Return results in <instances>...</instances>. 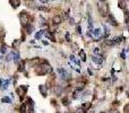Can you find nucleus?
<instances>
[{"instance_id": "obj_1", "label": "nucleus", "mask_w": 129, "mask_h": 113, "mask_svg": "<svg viewBox=\"0 0 129 113\" xmlns=\"http://www.w3.org/2000/svg\"><path fill=\"white\" fill-rule=\"evenodd\" d=\"M52 71L51 66H49L46 61H43V63L39 64L36 68H35V74L36 75H46L49 72Z\"/></svg>"}, {"instance_id": "obj_2", "label": "nucleus", "mask_w": 129, "mask_h": 113, "mask_svg": "<svg viewBox=\"0 0 129 113\" xmlns=\"http://www.w3.org/2000/svg\"><path fill=\"white\" fill-rule=\"evenodd\" d=\"M97 8H99V11L102 16H106L108 11H109V6H108V2H103V1H99L97 2Z\"/></svg>"}, {"instance_id": "obj_3", "label": "nucleus", "mask_w": 129, "mask_h": 113, "mask_svg": "<svg viewBox=\"0 0 129 113\" xmlns=\"http://www.w3.org/2000/svg\"><path fill=\"white\" fill-rule=\"evenodd\" d=\"M19 20H20V23H22V25L26 26V25H28V24H31V23H30L31 16L26 13V11H22V13L19 14Z\"/></svg>"}, {"instance_id": "obj_4", "label": "nucleus", "mask_w": 129, "mask_h": 113, "mask_svg": "<svg viewBox=\"0 0 129 113\" xmlns=\"http://www.w3.org/2000/svg\"><path fill=\"white\" fill-rule=\"evenodd\" d=\"M58 74L64 80H67V79L69 78V74H68V71H67L66 69H64V68H58Z\"/></svg>"}, {"instance_id": "obj_5", "label": "nucleus", "mask_w": 129, "mask_h": 113, "mask_svg": "<svg viewBox=\"0 0 129 113\" xmlns=\"http://www.w3.org/2000/svg\"><path fill=\"white\" fill-rule=\"evenodd\" d=\"M10 60H15L16 62L19 60V54L17 52H10L8 56H7V61H10Z\"/></svg>"}, {"instance_id": "obj_6", "label": "nucleus", "mask_w": 129, "mask_h": 113, "mask_svg": "<svg viewBox=\"0 0 129 113\" xmlns=\"http://www.w3.org/2000/svg\"><path fill=\"white\" fill-rule=\"evenodd\" d=\"M92 59H93V61L95 63H97V64H101V63L103 62V58H102V56H100V54L93 56H92Z\"/></svg>"}, {"instance_id": "obj_7", "label": "nucleus", "mask_w": 129, "mask_h": 113, "mask_svg": "<svg viewBox=\"0 0 129 113\" xmlns=\"http://www.w3.org/2000/svg\"><path fill=\"white\" fill-rule=\"evenodd\" d=\"M92 36H93V38H95V40H100L101 38V30L100 28L94 30V31L92 32Z\"/></svg>"}, {"instance_id": "obj_8", "label": "nucleus", "mask_w": 129, "mask_h": 113, "mask_svg": "<svg viewBox=\"0 0 129 113\" xmlns=\"http://www.w3.org/2000/svg\"><path fill=\"white\" fill-rule=\"evenodd\" d=\"M16 92L20 95V97H23V96L25 95V93L27 92V86H20V87L17 88V90H16Z\"/></svg>"}, {"instance_id": "obj_9", "label": "nucleus", "mask_w": 129, "mask_h": 113, "mask_svg": "<svg viewBox=\"0 0 129 113\" xmlns=\"http://www.w3.org/2000/svg\"><path fill=\"white\" fill-rule=\"evenodd\" d=\"M40 92L42 93V95H43V97H46V95H48V90H46V87H45L44 85H40Z\"/></svg>"}, {"instance_id": "obj_10", "label": "nucleus", "mask_w": 129, "mask_h": 113, "mask_svg": "<svg viewBox=\"0 0 129 113\" xmlns=\"http://www.w3.org/2000/svg\"><path fill=\"white\" fill-rule=\"evenodd\" d=\"M61 22H62V18H61L59 15H56V16L52 18V23H53V24H60Z\"/></svg>"}, {"instance_id": "obj_11", "label": "nucleus", "mask_w": 129, "mask_h": 113, "mask_svg": "<svg viewBox=\"0 0 129 113\" xmlns=\"http://www.w3.org/2000/svg\"><path fill=\"white\" fill-rule=\"evenodd\" d=\"M24 28L26 30V33H28V34H30V33H32V31L34 30V27H33V26L31 25V24H28V25L24 26Z\"/></svg>"}, {"instance_id": "obj_12", "label": "nucleus", "mask_w": 129, "mask_h": 113, "mask_svg": "<svg viewBox=\"0 0 129 113\" xmlns=\"http://www.w3.org/2000/svg\"><path fill=\"white\" fill-rule=\"evenodd\" d=\"M79 56H80V59H82L83 61H86V53H85L84 50L79 51Z\"/></svg>"}, {"instance_id": "obj_13", "label": "nucleus", "mask_w": 129, "mask_h": 113, "mask_svg": "<svg viewBox=\"0 0 129 113\" xmlns=\"http://www.w3.org/2000/svg\"><path fill=\"white\" fill-rule=\"evenodd\" d=\"M44 30H41V31L40 32H38V33H36V34H35V38H36V40H39V38H41V36H42V35H43V34H44Z\"/></svg>"}, {"instance_id": "obj_14", "label": "nucleus", "mask_w": 129, "mask_h": 113, "mask_svg": "<svg viewBox=\"0 0 129 113\" xmlns=\"http://www.w3.org/2000/svg\"><path fill=\"white\" fill-rule=\"evenodd\" d=\"M10 4H11V6H13L14 8H17V7L19 6L20 1H13V0H10Z\"/></svg>"}, {"instance_id": "obj_15", "label": "nucleus", "mask_w": 129, "mask_h": 113, "mask_svg": "<svg viewBox=\"0 0 129 113\" xmlns=\"http://www.w3.org/2000/svg\"><path fill=\"white\" fill-rule=\"evenodd\" d=\"M109 17H110V20H111V24H112V25H114V26H117V25H118V23H117V20H116V19H114V17H113L112 15H110Z\"/></svg>"}, {"instance_id": "obj_16", "label": "nucleus", "mask_w": 129, "mask_h": 113, "mask_svg": "<svg viewBox=\"0 0 129 113\" xmlns=\"http://www.w3.org/2000/svg\"><path fill=\"white\" fill-rule=\"evenodd\" d=\"M91 107V103H83V105H82V109H83V110H88V109H90Z\"/></svg>"}, {"instance_id": "obj_17", "label": "nucleus", "mask_w": 129, "mask_h": 113, "mask_svg": "<svg viewBox=\"0 0 129 113\" xmlns=\"http://www.w3.org/2000/svg\"><path fill=\"white\" fill-rule=\"evenodd\" d=\"M9 83H10V80H9V79H6V80L4 82V84H2V88L6 89V88L8 87V85H9Z\"/></svg>"}, {"instance_id": "obj_18", "label": "nucleus", "mask_w": 129, "mask_h": 113, "mask_svg": "<svg viewBox=\"0 0 129 113\" xmlns=\"http://www.w3.org/2000/svg\"><path fill=\"white\" fill-rule=\"evenodd\" d=\"M88 26H90V28L93 27V19H92V16L88 15Z\"/></svg>"}, {"instance_id": "obj_19", "label": "nucleus", "mask_w": 129, "mask_h": 113, "mask_svg": "<svg viewBox=\"0 0 129 113\" xmlns=\"http://www.w3.org/2000/svg\"><path fill=\"white\" fill-rule=\"evenodd\" d=\"M0 52H1V53H6L7 52V46L6 45H2V46L0 48Z\"/></svg>"}, {"instance_id": "obj_20", "label": "nucleus", "mask_w": 129, "mask_h": 113, "mask_svg": "<svg viewBox=\"0 0 129 113\" xmlns=\"http://www.w3.org/2000/svg\"><path fill=\"white\" fill-rule=\"evenodd\" d=\"M19 43H20L19 40H16L15 42H13V48H17V46L19 45Z\"/></svg>"}, {"instance_id": "obj_21", "label": "nucleus", "mask_w": 129, "mask_h": 113, "mask_svg": "<svg viewBox=\"0 0 129 113\" xmlns=\"http://www.w3.org/2000/svg\"><path fill=\"white\" fill-rule=\"evenodd\" d=\"M20 112L22 113H26V104H23L20 106Z\"/></svg>"}, {"instance_id": "obj_22", "label": "nucleus", "mask_w": 129, "mask_h": 113, "mask_svg": "<svg viewBox=\"0 0 129 113\" xmlns=\"http://www.w3.org/2000/svg\"><path fill=\"white\" fill-rule=\"evenodd\" d=\"M118 4H119V7H120V8H125V7H126V1H119Z\"/></svg>"}, {"instance_id": "obj_23", "label": "nucleus", "mask_w": 129, "mask_h": 113, "mask_svg": "<svg viewBox=\"0 0 129 113\" xmlns=\"http://www.w3.org/2000/svg\"><path fill=\"white\" fill-rule=\"evenodd\" d=\"M1 101H2L4 103H10V102H11L9 97H4V98H2V100H1Z\"/></svg>"}, {"instance_id": "obj_24", "label": "nucleus", "mask_w": 129, "mask_h": 113, "mask_svg": "<svg viewBox=\"0 0 129 113\" xmlns=\"http://www.w3.org/2000/svg\"><path fill=\"white\" fill-rule=\"evenodd\" d=\"M123 112H125V113H129V104L125 105V107H123Z\"/></svg>"}, {"instance_id": "obj_25", "label": "nucleus", "mask_w": 129, "mask_h": 113, "mask_svg": "<svg viewBox=\"0 0 129 113\" xmlns=\"http://www.w3.org/2000/svg\"><path fill=\"white\" fill-rule=\"evenodd\" d=\"M46 36H48L49 38H51V40L53 41V42H56V38L53 36V34H46Z\"/></svg>"}, {"instance_id": "obj_26", "label": "nucleus", "mask_w": 129, "mask_h": 113, "mask_svg": "<svg viewBox=\"0 0 129 113\" xmlns=\"http://www.w3.org/2000/svg\"><path fill=\"white\" fill-rule=\"evenodd\" d=\"M62 103H64V105H68L69 101H68V98H67V97H64V98H62Z\"/></svg>"}, {"instance_id": "obj_27", "label": "nucleus", "mask_w": 129, "mask_h": 113, "mask_svg": "<svg viewBox=\"0 0 129 113\" xmlns=\"http://www.w3.org/2000/svg\"><path fill=\"white\" fill-rule=\"evenodd\" d=\"M76 113H85V111L82 109V107H79V109H77V110H76Z\"/></svg>"}, {"instance_id": "obj_28", "label": "nucleus", "mask_w": 129, "mask_h": 113, "mask_svg": "<svg viewBox=\"0 0 129 113\" xmlns=\"http://www.w3.org/2000/svg\"><path fill=\"white\" fill-rule=\"evenodd\" d=\"M76 31H77V33H78V34H80V33H82V28H80V26H79V25L77 26V28H76Z\"/></svg>"}, {"instance_id": "obj_29", "label": "nucleus", "mask_w": 129, "mask_h": 113, "mask_svg": "<svg viewBox=\"0 0 129 113\" xmlns=\"http://www.w3.org/2000/svg\"><path fill=\"white\" fill-rule=\"evenodd\" d=\"M66 40H67L68 42L70 41V35H69V33H67V34H66Z\"/></svg>"}, {"instance_id": "obj_30", "label": "nucleus", "mask_w": 129, "mask_h": 113, "mask_svg": "<svg viewBox=\"0 0 129 113\" xmlns=\"http://www.w3.org/2000/svg\"><path fill=\"white\" fill-rule=\"evenodd\" d=\"M110 113H119V112H118L117 110H111V111H110Z\"/></svg>"}, {"instance_id": "obj_31", "label": "nucleus", "mask_w": 129, "mask_h": 113, "mask_svg": "<svg viewBox=\"0 0 129 113\" xmlns=\"http://www.w3.org/2000/svg\"><path fill=\"white\" fill-rule=\"evenodd\" d=\"M121 58H122V59H125V58H126V56H125V51L121 53Z\"/></svg>"}, {"instance_id": "obj_32", "label": "nucleus", "mask_w": 129, "mask_h": 113, "mask_svg": "<svg viewBox=\"0 0 129 113\" xmlns=\"http://www.w3.org/2000/svg\"><path fill=\"white\" fill-rule=\"evenodd\" d=\"M43 44H44V45H48V44H49V43H48L46 41H43Z\"/></svg>"}, {"instance_id": "obj_33", "label": "nucleus", "mask_w": 129, "mask_h": 113, "mask_svg": "<svg viewBox=\"0 0 129 113\" xmlns=\"http://www.w3.org/2000/svg\"><path fill=\"white\" fill-rule=\"evenodd\" d=\"M127 94H128V96H129V92H127Z\"/></svg>"}, {"instance_id": "obj_34", "label": "nucleus", "mask_w": 129, "mask_h": 113, "mask_svg": "<svg viewBox=\"0 0 129 113\" xmlns=\"http://www.w3.org/2000/svg\"><path fill=\"white\" fill-rule=\"evenodd\" d=\"M101 113H104V112H101Z\"/></svg>"}, {"instance_id": "obj_35", "label": "nucleus", "mask_w": 129, "mask_h": 113, "mask_svg": "<svg viewBox=\"0 0 129 113\" xmlns=\"http://www.w3.org/2000/svg\"><path fill=\"white\" fill-rule=\"evenodd\" d=\"M57 113H60V112H57Z\"/></svg>"}]
</instances>
